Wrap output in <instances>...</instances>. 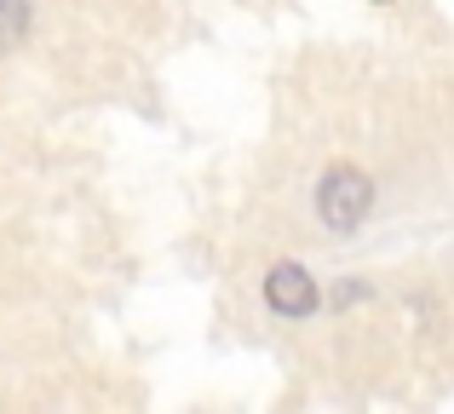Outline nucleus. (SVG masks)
I'll use <instances>...</instances> for the list:
<instances>
[{
    "label": "nucleus",
    "mask_w": 454,
    "mask_h": 414,
    "mask_svg": "<svg viewBox=\"0 0 454 414\" xmlns=\"http://www.w3.org/2000/svg\"><path fill=\"white\" fill-rule=\"evenodd\" d=\"M374 213V179L363 168H328L317 184V219L328 224L333 236L363 230V219Z\"/></svg>",
    "instance_id": "f257e3e1"
},
{
    "label": "nucleus",
    "mask_w": 454,
    "mask_h": 414,
    "mask_svg": "<svg viewBox=\"0 0 454 414\" xmlns=\"http://www.w3.org/2000/svg\"><path fill=\"white\" fill-rule=\"evenodd\" d=\"M265 300H270V311L277 316H317V305H322V288H317V277H310L305 265H294V259H282V265H270V277H265Z\"/></svg>",
    "instance_id": "f03ea898"
},
{
    "label": "nucleus",
    "mask_w": 454,
    "mask_h": 414,
    "mask_svg": "<svg viewBox=\"0 0 454 414\" xmlns=\"http://www.w3.org/2000/svg\"><path fill=\"white\" fill-rule=\"evenodd\" d=\"M29 0H0V52L6 46H23V35H29Z\"/></svg>",
    "instance_id": "7ed1b4c3"
}]
</instances>
